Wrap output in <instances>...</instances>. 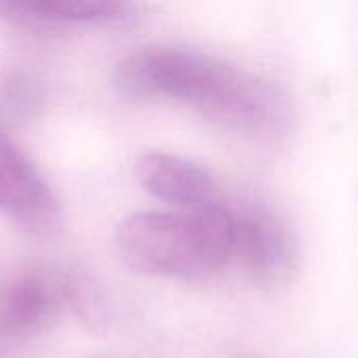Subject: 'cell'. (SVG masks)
<instances>
[{"instance_id": "cell-1", "label": "cell", "mask_w": 358, "mask_h": 358, "mask_svg": "<svg viewBox=\"0 0 358 358\" xmlns=\"http://www.w3.org/2000/svg\"><path fill=\"white\" fill-rule=\"evenodd\" d=\"M153 99H178L227 130L275 143L294 132L296 107L283 86L197 48L147 46Z\"/></svg>"}, {"instance_id": "cell-2", "label": "cell", "mask_w": 358, "mask_h": 358, "mask_svg": "<svg viewBox=\"0 0 358 358\" xmlns=\"http://www.w3.org/2000/svg\"><path fill=\"white\" fill-rule=\"evenodd\" d=\"M115 245L141 275L201 279L233 260V216L218 201L187 212H136L117 224Z\"/></svg>"}, {"instance_id": "cell-3", "label": "cell", "mask_w": 358, "mask_h": 358, "mask_svg": "<svg viewBox=\"0 0 358 358\" xmlns=\"http://www.w3.org/2000/svg\"><path fill=\"white\" fill-rule=\"evenodd\" d=\"M233 258L262 285H283L298 268V243L287 222L271 208L250 203L231 210Z\"/></svg>"}, {"instance_id": "cell-4", "label": "cell", "mask_w": 358, "mask_h": 358, "mask_svg": "<svg viewBox=\"0 0 358 358\" xmlns=\"http://www.w3.org/2000/svg\"><path fill=\"white\" fill-rule=\"evenodd\" d=\"M0 212L34 235L61 227V206L29 157L0 128Z\"/></svg>"}, {"instance_id": "cell-5", "label": "cell", "mask_w": 358, "mask_h": 358, "mask_svg": "<svg viewBox=\"0 0 358 358\" xmlns=\"http://www.w3.org/2000/svg\"><path fill=\"white\" fill-rule=\"evenodd\" d=\"M65 279L25 268L0 285V336L25 340L44 334L65 306Z\"/></svg>"}, {"instance_id": "cell-6", "label": "cell", "mask_w": 358, "mask_h": 358, "mask_svg": "<svg viewBox=\"0 0 358 358\" xmlns=\"http://www.w3.org/2000/svg\"><path fill=\"white\" fill-rule=\"evenodd\" d=\"M0 19L36 36H52L71 25H126L138 19V10L130 2L0 0Z\"/></svg>"}, {"instance_id": "cell-7", "label": "cell", "mask_w": 358, "mask_h": 358, "mask_svg": "<svg viewBox=\"0 0 358 358\" xmlns=\"http://www.w3.org/2000/svg\"><path fill=\"white\" fill-rule=\"evenodd\" d=\"M134 172L143 189L153 197L187 210L212 203L216 197L212 174L199 164L172 153H145L136 159Z\"/></svg>"}, {"instance_id": "cell-8", "label": "cell", "mask_w": 358, "mask_h": 358, "mask_svg": "<svg viewBox=\"0 0 358 358\" xmlns=\"http://www.w3.org/2000/svg\"><path fill=\"white\" fill-rule=\"evenodd\" d=\"M44 101L42 82L29 71H13L0 86V117L10 124L31 120Z\"/></svg>"}, {"instance_id": "cell-9", "label": "cell", "mask_w": 358, "mask_h": 358, "mask_svg": "<svg viewBox=\"0 0 358 358\" xmlns=\"http://www.w3.org/2000/svg\"><path fill=\"white\" fill-rule=\"evenodd\" d=\"M65 302L78 313V317L90 327L99 329L107 319L105 296L99 285L86 275H65Z\"/></svg>"}, {"instance_id": "cell-10", "label": "cell", "mask_w": 358, "mask_h": 358, "mask_svg": "<svg viewBox=\"0 0 358 358\" xmlns=\"http://www.w3.org/2000/svg\"><path fill=\"white\" fill-rule=\"evenodd\" d=\"M0 358H4V350H2V346H0Z\"/></svg>"}]
</instances>
